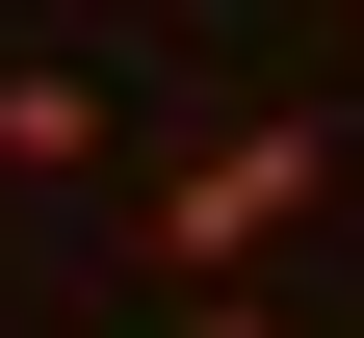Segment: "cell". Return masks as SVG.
<instances>
[{
	"label": "cell",
	"mask_w": 364,
	"mask_h": 338,
	"mask_svg": "<svg viewBox=\"0 0 364 338\" xmlns=\"http://www.w3.org/2000/svg\"><path fill=\"white\" fill-rule=\"evenodd\" d=\"M338 157H364L338 105H235V130H182V157H156V286H235V260H287V234L338 208Z\"/></svg>",
	"instance_id": "cell-1"
},
{
	"label": "cell",
	"mask_w": 364,
	"mask_h": 338,
	"mask_svg": "<svg viewBox=\"0 0 364 338\" xmlns=\"http://www.w3.org/2000/svg\"><path fill=\"white\" fill-rule=\"evenodd\" d=\"M105 130H130V105H105V78H78V53H26V78H0V182H78V157H105Z\"/></svg>",
	"instance_id": "cell-2"
},
{
	"label": "cell",
	"mask_w": 364,
	"mask_h": 338,
	"mask_svg": "<svg viewBox=\"0 0 364 338\" xmlns=\"http://www.w3.org/2000/svg\"><path fill=\"white\" fill-rule=\"evenodd\" d=\"M182 338H287V312H260V286H208V312H182Z\"/></svg>",
	"instance_id": "cell-3"
},
{
	"label": "cell",
	"mask_w": 364,
	"mask_h": 338,
	"mask_svg": "<svg viewBox=\"0 0 364 338\" xmlns=\"http://www.w3.org/2000/svg\"><path fill=\"white\" fill-rule=\"evenodd\" d=\"M338 26H364V0H338Z\"/></svg>",
	"instance_id": "cell-4"
}]
</instances>
